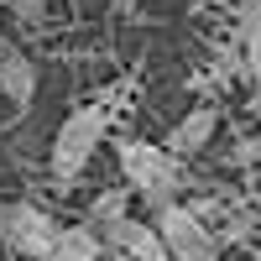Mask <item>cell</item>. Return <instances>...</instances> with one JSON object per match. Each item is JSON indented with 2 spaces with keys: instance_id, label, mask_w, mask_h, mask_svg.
Masks as SVG:
<instances>
[{
  "instance_id": "cell-3",
  "label": "cell",
  "mask_w": 261,
  "mask_h": 261,
  "mask_svg": "<svg viewBox=\"0 0 261 261\" xmlns=\"http://www.w3.org/2000/svg\"><path fill=\"white\" fill-rule=\"evenodd\" d=\"M157 235L172 261H220L214 251V235L199 225V214L193 209H178V204H162L157 209Z\"/></svg>"
},
{
  "instance_id": "cell-12",
  "label": "cell",
  "mask_w": 261,
  "mask_h": 261,
  "mask_svg": "<svg viewBox=\"0 0 261 261\" xmlns=\"http://www.w3.org/2000/svg\"><path fill=\"white\" fill-rule=\"evenodd\" d=\"M42 6H47V0H16V11H21V16H37Z\"/></svg>"
},
{
  "instance_id": "cell-2",
  "label": "cell",
  "mask_w": 261,
  "mask_h": 261,
  "mask_svg": "<svg viewBox=\"0 0 261 261\" xmlns=\"http://www.w3.org/2000/svg\"><path fill=\"white\" fill-rule=\"evenodd\" d=\"M120 172L125 183L141 193L151 209L172 204V188H178V157L167 146H151V141H120Z\"/></svg>"
},
{
  "instance_id": "cell-6",
  "label": "cell",
  "mask_w": 261,
  "mask_h": 261,
  "mask_svg": "<svg viewBox=\"0 0 261 261\" xmlns=\"http://www.w3.org/2000/svg\"><path fill=\"white\" fill-rule=\"evenodd\" d=\"M0 89L11 94L16 110H27L32 94H37V68H32V58H21V53H6V58H0Z\"/></svg>"
},
{
  "instance_id": "cell-11",
  "label": "cell",
  "mask_w": 261,
  "mask_h": 261,
  "mask_svg": "<svg viewBox=\"0 0 261 261\" xmlns=\"http://www.w3.org/2000/svg\"><path fill=\"white\" fill-rule=\"evenodd\" d=\"M241 47H246V73L256 79V89H261V37H246Z\"/></svg>"
},
{
  "instance_id": "cell-10",
  "label": "cell",
  "mask_w": 261,
  "mask_h": 261,
  "mask_svg": "<svg viewBox=\"0 0 261 261\" xmlns=\"http://www.w3.org/2000/svg\"><path fill=\"white\" fill-rule=\"evenodd\" d=\"M115 214H125V193H99L94 199V220H115Z\"/></svg>"
},
{
  "instance_id": "cell-7",
  "label": "cell",
  "mask_w": 261,
  "mask_h": 261,
  "mask_svg": "<svg viewBox=\"0 0 261 261\" xmlns=\"http://www.w3.org/2000/svg\"><path fill=\"white\" fill-rule=\"evenodd\" d=\"M214 125H220V115H214L209 105H204V110H193V115H183L178 130L167 136V151H172V157H183V151H199V146L214 136Z\"/></svg>"
},
{
  "instance_id": "cell-1",
  "label": "cell",
  "mask_w": 261,
  "mask_h": 261,
  "mask_svg": "<svg viewBox=\"0 0 261 261\" xmlns=\"http://www.w3.org/2000/svg\"><path fill=\"white\" fill-rule=\"evenodd\" d=\"M105 130H110V115H105L99 105H84V110H73L58 125V141H53V178H58V188H68L79 172L89 167L94 146L105 141Z\"/></svg>"
},
{
  "instance_id": "cell-5",
  "label": "cell",
  "mask_w": 261,
  "mask_h": 261,
  "mask_svg": "<svg viewBox=\"0 0 261 261\" xmlns=\"http://www.w3.org/2000/svg\"><path fill=\"white\" fill-rule=\"evenodd\" d=\"M99 225H105V246L130 256V261H162L167 256L157 225H141V220H130V214H115V220H99Z\"/></svg>"
},
{
  "instance_id": "cell-4",
  "label": "cell",
  "mask_w": 261,
  "mask_h": 261,
  "mask_svg": "<svg viewBox=\"0 0 261 261\" xmlns=\"http://www.w3.org/2000/svg\"><path fill=\"white\" fill-rule=\"evenodd\" d=\"M0 235H6V246L16 251V256H47L53 246H58V220L47 209H37V204H11L6 214H0Z\"/></svg>"
},
{
  "instance_id": "cell-8",
  "label": "cell",
  "mask_w": 261,
  "mask_h": 261,
  "mask_svg": "<svg viewBox=\"0 0 261 261\" xmlns=\"http://www.w3.org/2000/svg\"><path fill=\"white\" fill-rule=\"evenodd\" d=\"M99 256H105V241H99L89 225H73V230L58 235V246L42 256V261H99Z\"/></svg>"
},
{
  "instance_id": "cell-13",
  "label": "cell",
  "mask_w": 261,
  "mask_h": 261,
  "mask_svg": "<svg viewBox=\"0 0 261 261\" xmlns=\"http://www.w3.org/2000/svg\"><path fill=\"white\" fill-rule=\"evenodd\" d=\"M99 261H130V256H120V251H110V246H105V256Z\"/></svg>"
},
{
  "instance_id": "cell-14",
  "label": "cell",
  "mask_w": 261,
  "mask_h": 261,
  "mask_svg": "<svg viewBox=\"0 0 261 261\" xmlns=\"http://www.w3.org/2000/svg\"><path fill=\"white\" fill-rule=\"evenodd\" d=\"M115 6H120V11H130V6H136V0H115Z\"/></svg>"
},
{
  "instance_id": "cell-9",
  "label": "cell",
  "mask_w": 261,
  "mask_h": 261,
  "mask_svg": "<svg viewBox=\"0 0 261 261\" xmlns=\"http://www.w3.org/2000/svg\"><path fill=\"white\" fill-rule=\"evenodd\" d=\"M235 32H241V42L261 37V0H241V6H235Z\"/></svg>"
}]
</instances>
